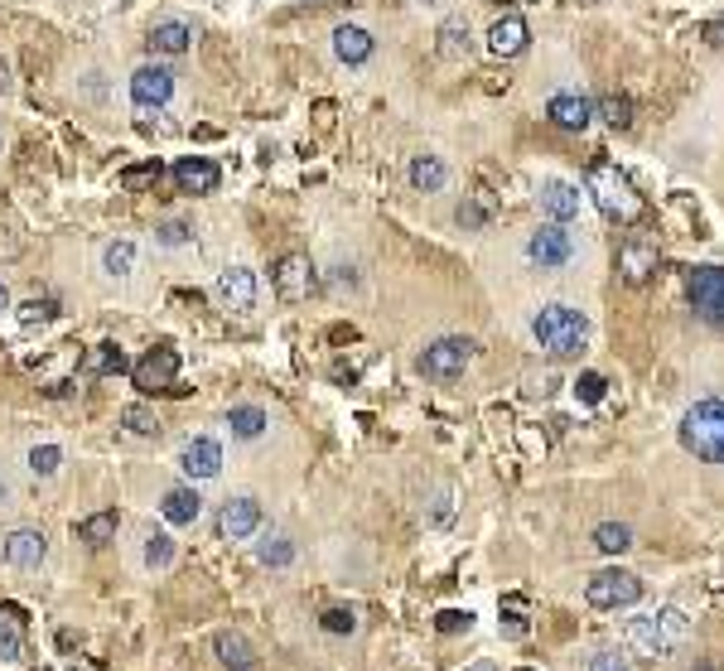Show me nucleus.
Here are the masks:
<instances>
[{"label": "nucleus", "instance_id": "obj_24", "mask_svg": "<svg viewBox=\"0 0 724 671\" xmlns=\"http://www.w3.org/2000/svg\"><path fill=\"white\" fill-rule=\"evenodd\" d=\"M372 34L367 29H358V25H343V29H334V54L343 58V63H367L372 58Z\"/></svg>", "mask_w": 724, "mask_h": 671}, {"label": "nucleus", "instance_id": "obj_52", "mask_svg": "<svg viewBox=\"0 0 724 671\" xmlns=\"http://www.w3.org/2000/svg\"><path fill=\"white\" fill-rule=\"evenodd\" d=\"M232 671H256V667H232Z\"/></svg>", "mask_w": 724, "mask_h": 671}, {"label": "nucleus", "instance_id": "obj_38", "mask_svg": "<svg viewBox=\"0 0 724 671\" xmlns=\"http://www.w3.org/2000/svg\"><path fill=\"white\" fill-rule=\"evenodd\" d=\"M594 112L604 116L609 126H628L633 121V102L628 97H604V102H594Z\"/></svg>", "mask_w": 724, "mask_h": 671}, {"label": "nucleus", "instance_id": "obj_5", "mask_svg": "<svg viewBox=\"0 0 724 671\" xmlns=\"http://www.w3.org/2000/svg\"><path fill=\"white\" fill-rule=\"evenodd\" d=\"M585 599L594 609H633L642 599V580L633 570H599V575H589Z\"/></svg>", "mask_w": 724, "mask_h": 671}, {"label": "nucleus", "instance_id": "obj_49", "mask_svg": "<svg viewBox=\"0 0 724 671\" xmlns=\"http://www.w3.org/2000/svg\"><path fill=\"white\" fill-rule=\"evenodd\" d=\"M0 309H10V290L5 285H0Z\"/></svg>", "mask_w": 724, "mask_h": 671}, {"label": "nucleus", "instance_id": "obj_46", "mask_svg": "<svg viewBox=\"0 0 724 671\" xmlns=\"http://www.w3.org/2000/svg\"><path fill=\"white\" fill-rule=\"evenodd\" d=\"M449 517H454V503H449V493H440V498H435V512H430V527H445Z\"/></svg>", "mask_w": 724, "mask_h": 671}, {"label": "nucleus", "instance_id": "obj_2", "mask_svg": "<svg viewBox=\"0 0 724 671\" xmlns=\"http://www.w3.org/2000/svg\"><path fill=\"white\" fill-rule=\"evenodd\" d=\"M681 449L705 464H724V401L705 396L681 416Z\"/></svg>", "mask_w": 724, "mask_h": 671}, {"label": "nucleus", "instance_id": "obj_32", "mask_svg": "<svg viewBox=\"0 0 724 671\" xmlns=\"http://www.w3.org/2000/svg\"><path fill=\"white\" fill-rule=\"evenodd\" d=\"M160 179H165V165H160V160H145V165L121 169V189H155Z\"/></svg>", "mask_w": 724, "mask_h": 671}, {"label": "nucleus", "instance_id": "obj_4", "mask_svg": "<svg viewBox=\"0 0 724 671\" xmlns=\"http://www.w3.org/2000/svg\"><path fill=\"white\" fill-rule=\"evenodd\" d=\"M691 623H686V614L681 609H662V614L652 618H633L628 623V647L638 652V657H671V647L681 643V633H686Z\"/></svg>", "mask_w": 724, "mask_h": 671}, {"label": "nucleus", "instance_id": "obj_34", "mask_svg": "<svg viewBox=\"0 0 724 671\" xmlns=\"http://www.w3.org/2000/svg\"><path fill=\"white\" fill-rule=\"evenodd\" d=\"M121 420H126V430H131V435H160V416H155L150 406H126V411H121Z\"/></svg>", "mask_w": 724, "mask_h": 671}, {"label": "nucleus", "instance_id": "obj_33", "mask_svg": "<svg viewBox=\"0 0 724 671\" xmlns=\"http://www.w3.org/2000/svg\"><path fill=\"white\" fill-rule=\"evenodd\" d=\"M102 266H107V276H126V271L136 266V247H131V242H107Z\"/></svg>", "mask_w": 724, "mask_h": 671}, {"label": "nucleus", "instance_id": "obj_13", "mask_svg": "<svg viewBox=\"0 0 724 671\" xmlns=\"http://www.w3.org/2000/svg\"><path fill=\"white\" fill-rule=\"evenodd\" d=\"M531 29L522 15H502V20H493L488 25V54L493 58H517L522 49H527Z\"/></svg>", "mask_w": 724, "mask_h": 671}, {"label": "nucleus", "instance_id": "obj_51", "mask_svg": "<svg viewBox=\"0 0 724 671\" xmlns=\"http://www.w3.org/2000/svg\"><path fill=\"white\" fill-rule=\"evenodd\" d=\"M696 671H715V667H710V662H705V667H696Z\"/></svg>", "mask_w": 724, "mask_h": 671}, {"label": "nucleus", "instance_id": "obj_20", "mask_svg": "<svg viewBox=\"0 0 724 671\" xmlns=\"http://www.w3.org/2000/svg\"><path fill=\"white\" fill-rule=\"evenodd\" d=\"M541 213L551 218V223H570V218H580V189L575 184H546L541 189Z\"/></svg>", "mask_w": 724, "mask_h": 671}, {"label": "nucleus", "instance_id": "obj_11", "mask_svg": "<svg viewBox=\"0 0 724 671\" xmlns=\"http://www.w3.org/2000/svg\"><path fill=\"white\" fill-rule=\"evenodd\" d=\"M169 97H174V73L169 68H155V63L136 68V78H131V102L136 107H165Z\"/></svg>", "mask_w": 724, "mask_h": 671}, {"label": "nucleus", "instance_id": "obj_8", "mask_svg": "<svg viewBox=\"0 0 724 671\" xmlns=\"http://www.w3.org/2000/svg\"><path fill=\"white\" fill-rule=\"evenodd\" d=\"M474 363V338H435L425 353H420V372L425 377H459L464 367Z\"/></svg>", "mask_w": 724, "mask_h": 671}, {"label": "nucleus", "instance_id": "obj_9", "mask_svg": "<svg viewBox=\"0 0 724 671\" xmlns=\"http://www.w3.org/2000/svg\"><path fill=\"white\" fill-rule=\"evenodd\" d=\"M527 256L541 266V271H560V266H570V261H575V237H570L560 223H546V227H536V232H531Z\"/></svg>", "mask_w": 724, "mask_h": 671}, {"label": "nucleus", "instance_id": "obj_30", "mask_svg": "<svg viewBox=\"0 0 724 671\" xmlns=\"http://www.w3.org/2000/svg\"><path fill=\"white\" fill-rule=\"evenodd\" d=\"M112 536H116V512H97V517L78 522V541H87V546H107Z\"/></svg>", "mask_w": 724, "mask_h": 671}, {"label": "nucleus", "instance_id": "obj_17", "mask_svg": "<svg viewBox=\"0 0 724 671\" xmlns=\"http://www.w3.org/2000/svg\"><path fill=\"white\" fill-rule=\"evenodd\" d=\"M218 165L213 160H203V155H189V160H179L174 165V184L184 189V194H213L218 189Z\"/></svg>", "mask_w": 724, "mask_h": 671}, {"label": "nucleus", "instance_id": "obj_3", "mask_svg": "<svg viewBox=\"0 0 724 671\" xmlns=\"http://www.w3.org/2000/svg\"><path fill=\"white\" fill-rule=\"evenodd\" d=\"M589 194H594V203L609 213L613 223H638L642 218L638 189H633V179L618 165H604V160H599V165L589 169Z\"/></svg>", "mask_w": 724, "mask_h": 671}, {"label": "nucleus", "instance_id": "obj_23", "mask_svg": "<svg viewBox=\"0 0 724 671\" xmlns=\"http://www.w3.org/2000/svg\"><path fill=\"white\" fill-rule=\"evenodd\" d=\"M160 512H165V522H174V527H189V522H198V512H203V498H198L194 488H169Z\"/></svg>", "mask_w": 724, "mask_h": 671}, {"label": "nucleus", "instance_id": "obj_19", "mask_svg": "<svg viewBox=\"0 0 724 671\" xmlns=\"http://www.w3.org/2000/svg\"><path fill=\"white\" fill-rule=\"evenodd\" d=\"M618 271H623L628 285L652 280V271H657V247H647V242H623V247H618Z\"/></svg>", "mask_w": 724, "mask_h": 671}, {"label": "nucleus", "instance_id": "obj_12", "mask_svg": "<svg viewBox=\"0 0 724 671\" xmlns=\"http://www.w3.org/2000/svg\"><path fill=\"white\" fill-rule=\"evenodd\" d=\"M256 527H261V503L256 498H232L218 512V536L223 541H247Z\"/></svg>", "mask_w": 724, "mask_h": 671}, {"label": "nucleus", "instance_id": "obj_21", "mask_svg": "<svg viewBox=\"0 0 724 671\" xmlns=\"http://www.w3.org/2000/svg\"><path fill=\"white\" fill-rule=\"evenodd\" d=\"M155 54H189V44H194V29L184 25V20H160V25L150 29V39H145Z\"/></svg>", "mask_w": 724, "mask_h": 671}, {"label": "nucleus", "instance_id": "obj_29", "mask_svg": "<svg viewBox=\"0 0 724 671\" xmlns=\"http://www.w3.org/2000/svg\"><path fill=\"white\" fill-rule=\"evenodd\" d=\"M594 546H599L604 556H623V551L633 546V527H628V522H604V527H594Z\"/></svg>", "mask_w": 724, "mask_h": 671}, {"label": "nucleus", "instance_id": "obj_42", "mask_svg": "<svg viewBox=\"0 0 724 671\" xmlns=\"http://www.w3.org/2000/svg\"><path fill=\"white\" fill-rule=\"evenodd\" d=\"M604 392H609V382H604L599 372H580V382H575V396H580V401L594 406V401H604Z\"/></svg>", "mask_w": 724, "mask_h": 671}, {"label": "nucleus", "instance_id": "obj_18", "mask_svg": "<svg viewBox=\"0 0 724 671\" xmlns=\"http://www.w3.org/2000/svg\"><path fill=\"white\" fill-rule=\"evenodd\" d=\"M218 300H223L232 314H247V309L256 305V276L242 271V266L223 271V276H218Z\"/></svg>", "mask_w": 724, "mask_h": 671}, {"label": "nucleus", "instance_id": "obj_41", "mask_svg": "<svg viewBox=\"0 0 724 671\" xmlns=\"http://www.w3.org/2000/svg\"><path fill=\"white\" fill-rule=\"evenodd\" d=\"M435 628H440L445 638H454V633H469V628H474V614H469V609H445V614L435 618Z\"/></svg>", "mask_w": 724, "mask_h": 671}, {"label": "nucleus", "instance_id": "obj_25", "mask_svg": "<svg viewBox=\"0 0 724 671\" xmlns=\"http://www.w3.org/2000/svg\"><path fill=\"white\" fill-rule=\"evenodd\" d=\"M435 39H440V44H435V49H440V58H449V63H459V58L474 54V34H469V25H464V20H445Z\"/></svg>", "mask_w": 724, "mask_h": 671}, {"label": "nucleus", "instance_id": "obj_53", "mask_svg": "<svg viewBox=\"0 0 724 671\" xmlns=\"http://www.w3.org/2000/svg\"><path fill=\"white\" fill-rule=\"evenodd\" d=\"M517 671H531V667H517Z\"/></svg>", "mask_w": 724, "mask_h": 671}, {"label": "nucleus", "instance_id": "obj_26", "mask_svg": "<svg viewBox=\"0 0 724 671\" xmlns=\"http://www.w3.org/2000/svg\"><path fill=\"white\" fill-rule=\"evenodd\" d=\"M411 184H416L420 194L445 189V165H440L435 155H416V160H411Z\"/></svg>", "mask_w": 724, "mask_h": 671}, {"label": "nucleus", "instance_id": "obj_43", "mask_svg": "<svg viewBox=\"0 0 724 671\" xmlns=\"http://www.w3.org/2000/svg\"><path fill=\"white\" fill-rule=\"evenodd\" d=\"M585 671H628V657L613 652V647H599V652L585 662Z\"/></svg>", "mask_w": 724, "mask_h": 671}, {"label": "nucleus", "instance_id": "obj_14", "mask_svg": "<svg viewBox=\"0 0 724 671\" xmlns=\"http://www.w3.org/2000/svg\"><path fill=\"white\" fill-rule=\"evenodd\" d=\"M179 469L189 478H218V469H223V445L218 440H208V435H198V440H189L184 445V454H179Z\"/></svg>", "mask_w": 724, "mask_h": 671}, {"label": "nucleus", "instance_id": "obj_28", "mask_svg": "<svg viewBox=\"0 0 724 671\" xmlns=\"http://www.w3.org/2000/svg\"><path fill=\"white\" fill-rule=\"evenodd\" d=\"M227 425H232L237 440H256V435L266 430V411H261V406H232V411H227Z\"/></svg>", "mask_w": 724, "mask_h": 671}, {"label": "nucleus", "instance_id": "obj_10", "mask_svg": "<svg viewBox=\"0 0 724 671\" xmlns=\"http://www.w3.org/2000/svg\"><path fill=\"white\" fill-rule=\"evenodd\" d=\"M276 295L280 300H290V305H300V300H309L314 290H319V276H314V261L309 256H300V252H290V256H280L276 261Z\"/></svg>", "mask_w": 724, "mask_h": 671}, {"label": "nucleus", "instance_id": "obj_47", "mask_svg": "<svg viewBox=\"0 0 724 671\" xmlns=\"http://www.w3.org/2000/svg\"><path fill=\"white\" fill-rule=\"evenodd\" d=\"M20 252V242H15V237H0V256H15Z\"/></svg>", "mask_w": 724, "mask_h": 671}, {"label": "nucleus", "instance_id": "obj_44", "mask_svg": "<svg viewBox=\"0 0 724 671\" xmlns=\"http://www.w3.org/2000/svg\"><path fill=\"white\" fill-rule=\"evenodd\" d=\"M155 237H160L165 247H184V242H189L194 232H189V223H165L160 232H155Z\"/></svg>", "mask_w": 724, "mask_h": 671}, {"label": "nucleus", "instance_id": "obj_27", "mask_svg": "<svg viewBox=\"0 0 724 671\" xmlns=\"http://www.w3.org/2000/svg\"><path fill=\"white\" fill-rule=\"evenodd\" d=\"M213 652H218V662H223L227 671L232 667H256V662H251L247 638H237V633H218V638H213Z\"/></svg>", "mask_w": 724, "mask_h": 671}, {"label": "nucleus", "instance_id": "obj_40", "mask_svg": "<svg viewBox=\"0 0 724 671\" xmlns=\"http://www.w3.org/2000/svg\"><path fill=\"white\" fill-rule=\"evenodd\" d=\"M319 628H324V633H334V638H343V633H358V614H353V609H329V614L319 618Z\"/></svg>", "mask_w": 724, "mask_h": 671}, {"label": "nucleus", "instance_id": "obj_39", "mask_svg": "<svg viewBox=\"0 0 724 671\" xmlns=\"http://www.w3.org/2000/svg\"><path fill=\"white\" fill-rule=\"evenodd\" d=\"M54 319H58L54 300H29V305H20V324H25V329H34V324H54Z\"/></svg>", "mask_w": 724, "mask_h": 671}, {"label": "nucleus", "instance_id": "obj_50", "mask_svg": "<svg viewBox=\"0 0 724 671\" xmlns=\"http://www.w3.org/2000/svg\"><path fill=\"white\" fill-rule=\"evenodd\" d=\"M5 493H10V488H5V478H0V503H5Z\"/></svg>", "mask_w": 724, "mask_h": 671}, {"label": "nucleus", "instance_id": "obj_36", "mask_svg": "<svg viewBox=\"0 0 724 671\" xmlns=\"http://www.w3.org/2000/svg\"><path fill=\"white\" fill-rule=\"evenodd\" d=\"M58 464H63V449H58V445H34V449H29V469H34L39 478L58 474Z\"/></svg>", "mask_w": 724, "mask_h": 671}, {"label": "nucleus", "instance_id": "obj_15", "mask_svg": "<svg viewBox=\"0 0 724 671\" xmlns=\"http://www.w3.org/2000/svg\"><path fill=\"white\" fill-rule=\"evenodd\" d=\"M546 116L556 121L560 131H585L589 121H594V102L580 97V92H556V97L546 102Z\"/></svg>", "mask_w": 724, "mask_h": 671}, {"label": "nucleus", "instance_id": "obj_37", "mask_svg": "<svg viewBox=\"0 0 724 671\" xmlns=\"http://www.w3.org/2000/svg\"><path fill=\"white\" fill-rule=\"evenodd\" d=\"M169 560H174V541H169L165 532L145 536V565H150V570H165Z\"/></svg>", "mask_w": 724, "mask_h": 671}, {"label": "nucleus", "instance_id": "obj_7", "mask_svg": "<svg viewBox=\"0 0 724 671\" xmlns=\"http://www.w3.org/2000/svg\"><path fill=\"white\" fill-rule=\"evenodd\" d=\"M174 377H179V353H174L169 343L150 348V353L131 367V382H136V392H145V396L169 392V387H174Z\"/></svg>", "mask_w": 724, "mask_h": 671}, {"label": "nucleus", "instance_id": "obj_45", "mask_svg": "<svg viewBox=\"0 0 724 671\" xmlns=\"http://www.w3.org/2000/svg\"><path fill=\"white\" fill-rule=\"evenodd\" d=\"M454 223H459V227H483V223H488V213H483L478 203H459V213H454Z\"/></svg>", "mask_w": 724, "mask_h": 671}, {"label": "nucleus", "instance_id": "obj_48", "mask_svg": "<svg viewBox=\"0 0 724 671\" xmlns=\"http://www.w3.org/2000/svg\"><path fill=\"white\" fill-rule=\"evenodd\" d=\"M0 92H10V63L0 58Z\"/></svg>", "mask_w": 724, "mask_h": 671}, {"label": "nucleus", "instance_id": "obj_16", "mask_svg": "<svg viewBox=\"0 0 724 671\" xmlns=\"http://www.w3.org/2000/svg\"><path fill=\"white\" fill-rule=\"evenodd\" d=\"M5 565H15V570H34L39 560H44V532H34V527H15V532L5 536Z\"/></svg>", "mask_w": 724, "mask_h": 671}, {"label": "nucleus", "instance_id": "obj_35", "mask_svg": "<svg viewBox=\"0 0 724 671\" xmlns=\"http://www.w3.org/2000/svg\"><path fill=\"white\" fill-rule=\"evenodd\" d=\"M256 556H261V565H290V560H295V541H290V536H271V541H261V551H256Z\"/></svg>", "mask_w": 724, "mask_h": 671}, {"label": "nucleus", "instance_id": "obj_1", "mask_svg": "<svg viewBox=\"0 0 724 671\" xmlns=\"http://www.w3.org/2000/svg\"><path fill=\"white\" fill-rule=\"evenodd\" d=\"M531 334L551 358H580L589 343V319L570 305H546L531 319Z\"/></svg>", "mask_w": 724, "mask_h": 671}, {"label": "nucleus", "instance_id": "obj_6", "mask_svg": "<svg viewBox=\"0 0 724 671\" xmlns=\"http://www.w3.org/2000/svg\"><path fill=\"white\" fill-rule=\"evenodd\" d=\"M686 295L705 324H724V266H696L686 276Z\"/></svg>", "mask_w": 724, "mask_h": 671}, {"label": "nucleus", "instance_id": "obj_22", "mask_svg": "<svg viewBox=\"0 0 724 671\" xmlns=\"http://www.w3.org/2000/svg\"><path fill=\"white\" fill-rule=\"evenodd\" d=\"M78 367H83V377H116V372H126L131 363H126V353H121L116 343H92Z\"/></svg>", "mask_w": 724, "mask_h": 671}, {"label": "nucleus", "instance_id": "obj_31", "mask_svg": "<svg viewBox=\"0 0 724 671\" xmlns=\"http://www.w3.org/2000/svg\"><path fill=\"white\" fill-rule=\"evenodd\" d=\"M25 652V633H20V618L0 614V662H20Z\"/></svg>", "mask_w": 724, "mask_h": 671}]
</instances>
